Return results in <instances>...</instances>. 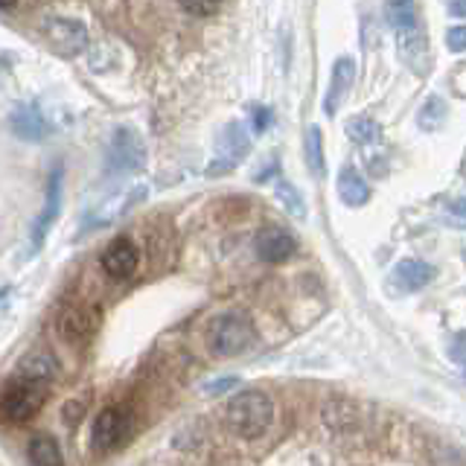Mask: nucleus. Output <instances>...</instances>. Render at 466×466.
Instances as JSON below:
<instances>
[{
	"mask_svg": "<svg viewBox=\"0 0 466 466\" xmlns=\"http://www.w3.org/2000/svg\"><path fill=\"white\" fill-rule=\"evenodd\" d=\"M47 388L50 385L26 382V379L15 376L9 390L0 397V417H4L6 422H12V426H24V422H29L44 408Z\"/></svg>",
	"mask_w": 466,
	"mask_h": 466,
	"instance_id": "obj_3",
	"label": "nucleus"
},
{
	"mask_svg": "<svg viewBox=\"0 0 466 466\" xmlns=\"http://www.w3.org/2000/svg\"><path fill=\"white\" fill-rule=\"evenodd\" d=\"M41 33L47 38V44L62 56H79L87 47V29L82 21L73 18H58V15H50V18L41 21Z\"/></svg>",
	"mask_w": 466,
	"mask_h": 466,
	"instance_id": "obj_5",
	"label": "nucleus"
},
{
	"mask_svg": "<svg viewBox=\"0 0 466 466\" xmlns=\"http://www.w3.org/2000/svg\"><path fill=\"white\" fill-rule=\"evenodd\" d=\"M181 9L189 12V15H198V18H204V15H213L218 6H222V0H178Z\"/></svg>",
	"mask_w": 466,
	"mask_h": 466,
	"instance_id": "obj_25",
	"label": "nucleus"
},
{
	"mask_svg": "<svg viewBox=\"0 0 466 466\" xmlns=\"http://www.w3.org/2000/svg\"><path fill=\"white\" fill-rule=\"evenodd\" d=\"M434 266H429V262L422 259H402L393 266L390 271V289L400 291V295H411V291H420L422 286H429L434 280Z\"/></svg>",
	"mask_w": 466,
	"mask_h": 466,
	"instance_id": "obj_10",
	"label": "nucleus"
},
{
	"mask_svg": "<svg viewBox=\"0 0 466 466\" xmlns=\"http://www.w3.org/2000/svg\"><path fill=\"white\" fill-rule=\"evenodd\" d=\"M9 126L12 131L18 135L21 140H44V135H47V123H44V116L35 106H18L12 114H9Z\"/></svg>",
	"mask_w": 466,
	"mask_h": 466,
	"instance_id": "obj_15",
	"label": "nucleus"
},
{
	"mask_svg": "<svg viewBox=\"0 0 466 466\" xmlns=\"http://www.w3.org/2000/svg\"><path fill=\"white\" fill-rule=\"evenodd\" d=\"M96 324H99V315L94 309H87V306H70V309H65L62 318H58V332H62L65 341L82 344L96 332Z\"/></svg>",
	"mask_w": 466,
	"mask_h": 466,
	"instance_id": "obj_13",
	"label": "nucleus"
},
{
	"mask_svg": "<svg viewBox=\"0 0 466 466\" xmlns=\"http://www.w3.org/2000/svg\"><path fill=\"white\" fill-rule=\"evenodd\" d=\"M58 204H62V169L53 172V178L47 184V201H44V210H41V216L35 218V225H33V245L35 248H41L44 233L50 230L53 218L58 216Z\"/></svg>",
	"mask_w": 466,
	"mask_h": 466,
	"instance_id": "obj_16",
	"label": "nucleus"
},
{
	"mask_svg": "<svg viewBox=\"0 0 466 466\" xmlns=\"http://www.w3.org/2000/svg\"><path fill=\"white\" fill-rule=\"evenodd\" d=\"M335 187H339V198L347 204V208H364V204L370 201V184L364 181L361 172L356 167H350V164L341 167Z\"/></svg>",
	"mask_w": 466,
	"mask_h": 466,
	"instance_id": "obj_14",
	"label": "nucleus"
},
{
	"mask_svg": "<svg viewBox=\"0 0 466 466\" xmlns=\"http://www.w3.org/2000/svg\"><path fill=\"white\" fill-rule=\"evenodd\" d=\"M379 135H382V126L370 116H353V120H347V137L353 143H376Z\"/></svg>",
	"mask_w": 466,
	"mask_h": 466,
	"instance_id": "obj_24",
	"label": "nucleus"
},
{
	"mask_svg": "<svg viewBox=\"0 0 466 466\" xmlns=\"http://www.w3.org/2000/svg\"><path fill=\"white\" fill-rule=\"evenodd\" d=\"M446 44H449V50H451V53H463V47H466V41H463V26H451L449 33H446Z\"/></svg>",
	"mask_w": 466,
	"mask_h": 466,
	"instance_id": "obj_27",
	"label": "nucleus"
},
{
	"mask_svg": "<svg viewBox=\"0 0 466 466\" xmlns=\"http://www.w3.org/2000/svg\"><path fill=\"white\" fill-rule=\"evenodd\" d=\"M397 50L405 58V65L411 67L414 73L426 70V35L420 33V26L402 29L397 33Z\"/></svg>",
	"mask_w": 466,
	"mask_h": 466,
	"instance_id": "obj_17",
	"label": "nucleus"
},
{
	"mask_svg": "<svg viewBox=\"0 0 466 466\" xmlns=\"http://www.w3.org/2000/svg\"><path fill=\"white\" fill-rule=\"evenodd\" d=\"M254 251L262 262H286L298 251V239L280 225H266L254 237Z\"/></svg>",
	"mask_w": 466,
	"mask_h": 466,
	"instance_id": "obj_8",
	"label": "nucleus"
},
{
	"mask_svg": "<svg viewBox=\"0 0 466 466\" xmlns=\"http://www.w3.org/2000/svg\"><path fill=\"white\" fill-rule=\"evenodd\" d=\"M451 12H455L458 18H461V15H463V0H455V4H451Z\"/></svg>",
	"mask_w": 466,
	"mask_h": 466,
	"instance_id": "obj_30",
	"label": "nucleus"
},
{
	"mask_svg": "<svg viewBox=\"0 0 466 466\" xmlns=\"http://www.w3.org/2000/svg\"><path fill=\"white\" fill-rule=\"evenodd\" d=\"M385 21L397 33L417 26V4L414 0H385Z\"/></svg>",
	"mask_w": 466,
	"mask_h": 466,
	"instance_id": "obj_20",
	"label": "nucleus"
},
{
	"mask_svg": "<svg viewBox=\"0 0 466 466\" xmlns=\"http://www.w3.org/2000/svg\"><path fill=\"white\" fill-rule=\"evenodd\" d=\"M140 198H146V187H135V189H128V193H114L108 198H102L99 204H94L91 213H87L85 233L87 230H99V228L116 222V218H120L128 208H135Z\"/></svg>",
	"mask_w": 466,
	"mask_h": 466,
	"instance_id": "obj_7",
	"label": "nucleus"
},
{
	"mask_svg": "<svg viewBox=\"0 0 466 466\" xmlns=\"http://www.w3.org/2000/svg\"><path fill=\"white\" fill-rule=\"evenodd\" d=\"M233 385H237V379H222V382H210V385H204V390H208V393H222V390H228V388H233Z\"/></svg>",
	"mask_w": 466,
	"mask_h": 466,
	"instance_id": "obj_29",
	"label": "nucleus"
},
{
	"mask_svg": "<svg viewBox=\"0 0 466 466\" xmlns=\"http://www.w3.org/2000/svg\"><path fill=\"white\" fill-rule=\"evenodd\" d=\"M248 152H251V137H248V128L242 123L225 126L222 137H218V157L208 167V175H222V172L233 169Z\"/></svg>",
	"mask_w": 466,
	"mask_h": 466,
	"instance_id": "obj_6",
	"label": "nucleus"
},
{
	"mask_svg": "<svg viewBox=\"0 0 466 466\" xmlns=\"http://www.w3.org/2000/svg\"><path fill=\"white\" fill-rule=\"evenodd\" d=\"M26 455L33 466H65V455L58 449L56 437L50 434H33L26 443Z\"/></svg>",
	"mask_w": 466,
	"mask_h": 466,
	"instance_id": "obj_19",
	"label": "nucleus"
},
{
	"mask_svg": "<svg viewBox=\"0 0 466 466\" xmlns=\"http://www.w3.org/2000/svg\"><path fill=\"white\" fill-rule=\"evenodd\" d=\"M274 420V402L262 390H242L228 402V422L245 441L266 434Z\"/></svg>",
	"mask_w": 466,
	"mask_h": 466,
	"instance_id": "obj_1",
	"label": "nucleus"
},
{
	"mask_svg": "<svg viewBox=\"0 0 466 466\" xmlns=\"http://www.w3.org/2000/svg\"><path fill=\"white\" fill-rule=\"evenodd\" d=\"M353 85H356V62L350 56L335 58L332 79H329V91L324 96V114L327 116H332L335 111L344 106V99H347L350 91H353Z\"/></svg>",
	"mask_w": 466,
	"mask_h": 466,
	"instance_id": "obj_11",
	"label": "nucleus"
},
{
	"mask_svg": "<svg viewBox=\"0 0 466 466\" xmlns=\"http://www.w3.org/2000/svg\"><path fill=\"white\" fill-rule=\"evenodd\" d=\"M137 266H140V251H137V245L126 237L114 239L106 251H102V268H106L111 280H128V277L137 271Z\"/></svg>",
	"mask_w": 466,
	"mask_h": 466,
	"instance_id": "obj_9",
	"label": "nucleus"
},
{
	"mask_svg": "<svg viewBox=\"0 0 466 466\" xmlns=\"http://www.w3.org/2000/svg\"><path fill=\"white\" fill-rule=\"evenodd\" d=\"M254 339H257V329L251 324V318L242 312H228V315H218L210 324L208 344L216 356L230 359V356L245 353V350L254 344Z\"/></svg>",
	"mask_w": 466,
	"mask_h": 466,
	"instance_id": "obj_2",
	"label": "nucleus"
},
{
	"mask_svg": "<svg viewBox=\"0 0 466 466\" xmlns=\"http://www.w3.org/2000/svg\"><path fill=\"white\" fill-rule=\"evenodd\" d=\"M6 298V289H0V300H4Z\"/></svg>",
	"mask_w": 466,
	"mask_h": 466,
	"instance_id": "obj_32",
	"label": "nucleus"
},
{
	"mask_svg": "<svg viewBox=\"0 0 466 466\" xmlns=\"http://www.w3.org/2000/svg\"><path fill=\"white\" fill-rule=\"evenodd\" d=\"M58 373V361L50 353H29L26 359H21L18 364V379H26V382H38V385H50Z\"/></svg>",
	"mask_w": 466,
	"mask_h": 466,
	"instance_id": "obj_18",
	"label": "nucleus"
},
{
	"mask_svg": "<svg viewBox=\"0 0 466 466\" xmlns=\"http://www.w3.org/2000/svg\"><path fill=\"white\" fill-rule=\"evenodd\" d=\"M303 152H306V167L320 178L324 175V135H320L318 126H309L306 128V137H303Z\"/></svg>",
	"mask_w": 466,
	"mask_h": 466,
	"instance_id": "obj_22",
	"label": "nucleus"
},
{
	"mask_svg": "<svg viewBox=\"0 0 466 466\" xmlns=\"http://www.w3.org/2000/svg\"><path fill=\"white\" fill-rule=\"evenodd\" d=\"M446 123V102L441 96H429L417 111V126L422 131H437Z\"/></svg>",
	"mask_w": 466,
	"mask_h": 466,
	"instance_id": "obj_23",
	"label": "nucleus"
},
{
	"mask_svg": "<svg viewBox=\"0 0 466 466\" xmlns=\"http://www.w3.org/2000/svg\"><path fill=\"white\" fill-rule=\"evenodd\" d=\"M251 126H254V131H259V135H262V131L271 126V111L262 108V106L251 108Z\"/></svg>",
	"mask_w": 466,
	"mask_h": 466,
	"instance_id": "obj_26",
	"label": "nucleus"
},
{
	"mask_svg": "<svg viewBox=\"0 0 466 466\" xmlns=\"http://www.w3.org/2000/svg\"><path fill=\"white\" fill-rule=\"evenodd\" d=\"M15 4H18V0H0V9H12Z\"/></svg>",
	"mask_w": 466,
	"mask_h": 466,
	"instance_id": "obj_31",
	"label": "nucleus"
},
{
	"mask_svg": "<svg viewBox=\"0 0 466 466\" xmlns=\"http://www.w3.org/2000/svg\"><path fill=\"white\" fill-rule=\"evenodd\" d=\"M146 160V146L135 128H116L111 146H108V172L111 175H128L137 172Z\"/></svg>",
	"mask_w": 466,
	"mask_h": 466,
	"instance_id": "obj_4",
	"label": "nucleus"
},
{
	"mask_svg": "<svg viewBox=\"0 0 466 466\" xmlns=\"http://www.w3.org/2000/svg\"><path fill=\"white\" fill-rule=\"evenodd\" d=\"M274 196H277V201H280V208L291 216V218H306V201H303V196L298 193V187L291 184V181H286V178H277L274 181Z\"/></svg>",
	"mask_w": 466,
	"mask_h": 466,
	"instance_id": "obj_21",
	"label": "nucleus"
},
{
	"mask_svg": "<svg viewBox=\"0 0 466 466\" xmlns=\"http://www.w3.org/2000/svg\"><path fill=\"white\" fill-rule=\"evenodd\" d=\"M126 431H128V414L123 408H102L94 422V446L108 451L114 446H120Z\"/></svg>",
	"mask_w": 466,
	"mask_h": 466,
	"instance_id": "obj_12",
	"label": "nucleus"
},
{
	"mask_svg": "<svg viewBox=\"0 0 466 466\" xmlns=\"http://www.w3.org/2000/svg\"><path fill=\"white\" fill-rule=\"evenodd\" d=\"M82 414H85V400H79L76 405H73V402H67V405H65V420L70 422V426H73V422H76Z\"/></svg>",
	"mask_w": 466,
	"mask_h": 466,
	"instance_id": "obj_28",
	"label": "nucleus"
}]
</instances>
